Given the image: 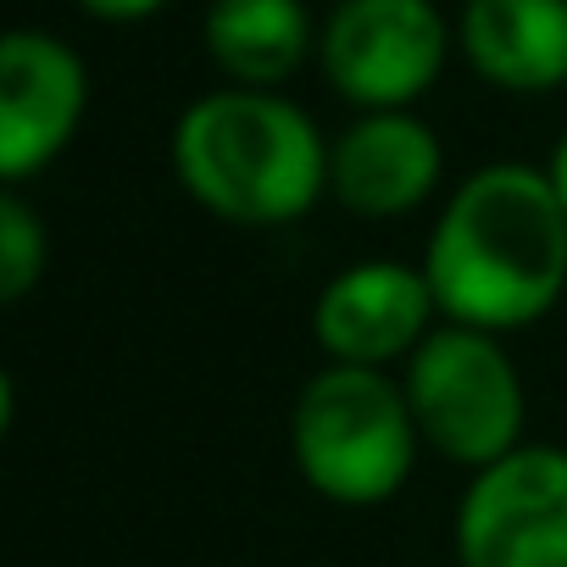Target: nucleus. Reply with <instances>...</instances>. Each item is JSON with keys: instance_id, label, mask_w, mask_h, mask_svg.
I'll return each instance as SVG.
<instances>
[{"instance_id": "nucleus-6", "label": "nucleus", "mask_w": 567, "mask_h": 567, "mask_svg": "<svg viewBox=\"0 0 567 567\" xmlns=\"http://www.w3.org/2000/svg\"><path fill=\"white\" fill-rule=\"evenodd\" d=\"M329 84L368 112H406L445 68L434 0H340L318 40Z\"/></svg>"}, {"instance_id": "nucleus-2", "label": "nucleus", "mask_w": 567, "mask_h": 567, "mask_svg": "<svg viewBox=\"0 0 567 567\" xmlns=\"http://www.w3.org/2000/svg\"><path fill=\"white\" fill-rule=\"evenodd\" d=\"M173 167L184 189L223 223H296L329 184V145L318 123L272 90L200 95L173 128Z\"/></svg>"}, {"instance_id": "nucleus-5", "label": "nucleus", "mask_w": 567, "mask_h": 567, "mask_svg": "<svg viewBox=\"0 0 567 567\" xmlns=\"http://www.w3.org/2000/svg\"><path fill=\"white\" fill-rule=\"evenodd\" d=\"M462 567H567V451L517 445L478 467L456 512Z\"/></svg>"}, {"instance_id": "nucleus-1", "label": "nucleus", "mask_w": 567, "mask_h": 567, "mask_svg": "<svg viewBox=\"0 0 567 567\" xmlns=\"http://www.w3.org/2000/svg\"><path fill=\"white\" fill-rule=\"evenodd\" d=\"M429 290L462 329H523L567 290V212L528 162L478 167L429 234Z\"/></svg>"}, {"instance_id": "nucleus-7", "label": "nucleus", "mask_w": 567, "mask_h": 567, "mask_svg": "<svg viewBox=\"0 0 567 567\" xmlns=\"http://www.w3.org/2000/svg\"><path fill=\"white\" fill-rule=\"evenodd\" d=\"M90 79L73 45L40 29H12L0 40V173L23 184L40 173L79 128Z\"/></svg>"}, {"instance_id": "nucleus-10", "label": "nucleus", "mask_w": 567, "mask_h": 567, "mask_svg": "<svg viewBox=\"0 0 567 567\" xmlns=\"http://www.w3.org/2000/svg\"><path fill=\"white\" fill-rule=\"evenodd\" d=\"M462 51L501 90L567 84V0H467Z\"/></svg>"}, {"instance_id": "nucleus-13", "label": "nucleus", "mask_w": 567, "mask_h": 567, "mask_svg": "<svg viewBox=\"0 0 567 567\" xmlns=\"http://www.w3.org/2000/svg\"><path fill=\"white\" fill-rule=\"evenodd\" d=\"M84 12H95V18H106V23H134V18H151L162 0H79Z\"/></svg>"}, {"instance_id": "nucleus-3", "label": "nucleus", "mask_w": 567, "mask_h": 567, "mask_svg": "<svg viewBox=\"0 0 567 567\" xmlns=\"http://www.w3.org/2000/svg\"><path fill=\"white\" fill-rule=\"evenodd\" d=\"M290 445L301 478L318 495L340 506H379L406 484L423 434L395 379H384L379 368L334 362L307 379L290 417Z\"/></svg>"}, {"instance_id": "nucleus-4", "label": "nucleus", "mask_w": 567, "mask_h": 567, "mask_svg": "<svg viewBox=\"0 0 567 567\" xmlns=\"http://www.w3.org/2000/svg\"><path fill=\"white\" fill-rule=\"evenodd\" d=\"M406 406L440 456L489 467L523 445V379L484 329H434L406 362Z\"/></svg>"}, {"instance_id": "nucleus-12", "label": "nucleus", "mask_w": 567, "mask_h": 567, "mask_svg": "<svg viewBox=\"0 0 567 567\" xmlns=\"http://www.w3.org/2000/svg\"><path fill=\"white\" fill-rule=\"evenodd\" d=\"M45 228L34 206L12 189L0 195V301H23L34 284L45 278Z\"/></svg>"}, {"instance_id": "nucleus-9", "label": "nucleus", "mask_w": 567, "mask_h": 567, "mask_svg": "<svg viewBox=\"0 0 567 567\" xmlns=\"http://www.w3.org/2000/svg\"><path fill=\"white\" fill-rule=\"evenodd\" d=\"M440 184V140L412 112H368L329 145V189L362 217H401Z\"/></svg>"}, {"instance_id": "nucleus-14", "label": "nucleus", "mask_w": 567, "mask_h": 567, "mask_svg": "<svg viewBox=\"0 0 567 567\" xmlns=\"http://www.w3.org/2000/svg\"><path fill=\"white\" fill-rule=\"evenodd\" d=\"M545 178H550V189H556V200H561V212H567V134L556 140V151H550V167H545Z\"/></svg>"}, {"instance_id": "nucleus-11", "label": "nucleus", "mask_w": 567, "mask_h": 567, "mask_svg": "<svg viewBox=\"0 0 567 567\" xmlns=\"http://www.w3.org/2000/svg\"><path fill=\"white\" fill-rule=\"evenodd\" d=\"M312 51V18L301 0H212L206 56L234 79V90H272Z\"/></svg>"}, {"instance_id": "nucleus-8", "label": "nucleus", "mask_w": 567, "mask_h": 567, "mask_svg": "<svg viewBox=\"0 0 567 567\" xmlns=\"http://www.w3.org/2000/svg\"><path fill=\"white\" fill-rule=\"evenodd\" d=\"M434 290L423 267L401 261H362L329 278V290L312 307V334L340 368H390L412 362V351L429 340Z\"/></svg>"}]
</instances>
